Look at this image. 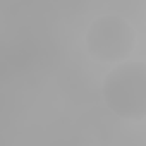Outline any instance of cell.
Listing matches in <instances>:
<instances>
[{"label":"cell","instance_id":"cell-2","mask_svg":"<svg viewBox=\"0 0 146 146\" xmlns=\"http://www.w3.org/2000/svg\"><path fill=\"white\" fill-rule=\"evenodd\" d=\"M136 45V35L131 24L115 14L102 16L91 23L86 31V46L90 55L102 64H120L129 58Z\"/></svg>","mask_w":146,"mask_h":146},{"label":"cell","instance_id":"cell-1","mask_svg":"<svg viewBox=\"0 0 146 146\" xmlns=\"http://www.w3.org/2000/svg\"><path fill=\"white\" fill-rule=\"evenodd\" d=\"M105 105L120 119H146V62L124 60L105 76Z\"/></svg>","mask_w":146,"mask_h":146}]
</instances>
